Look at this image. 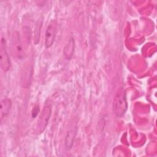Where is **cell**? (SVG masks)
<instances>
[{"instance_id":"1","label":"cell","mask_w":157,"mask_h":157,"mask_svg":"<svg viewBox=\"0 0 157 157\" xmlns=\"http://www.w3.org/2000/svg\"><path fill=\"white\" fill-rule=\"evenodd\" d=\"M128 109V102L124 91L120 89L116 93L112 104V110L114 114L118 117H122Z\"/></svg>"},{"instance_id":"2","label":"cell","mask_w":157,"mask_h":157,"mask_svg":"<svg viewBox=\"0 0 157 157\" xmlns=\"http://www.w3.org/2000/svg\"><path fill=\"white\" fill-rule=\"evenodd\" d=\"M10 47L13 57L21 59L24 58L25 51L20 36L17 31L14 32L10 37Z\"/></svg>"},{"instance_id":"3","label":"cell","mask_w":157,"mask_h":157,"mask_svg":"<svg viewBox=\"0 0 157 157\" xmlns=\"http://www.w3.org/2000/svg\"><path fill=\"white\" fill-rule=\"evenodd\" d=\"M0 61L1 67L4 72H7L10 67V61L8 53L6 50V45L5 39L2 37L1 40V51H0Z\"/></svg>"},{"instance_id":"4","label":"cell","mask_w":157,"mask_h":157,"mask_svg":"<svg viewBox=\"0 0 157 157\" xmlns=\"http://www.w3.org/2000/svg\"><path fill=\"white\" fill-rule=\"evenodd\" d=\"M56 34V25L55 21H52L48 25L45 33V46L48 48L51 47L54 42Z\"/></svg>"},{"instance_id":"5","label":"cell","mask_w":157,"mask_h":157,"mask_svg":"<svg viewBox=\"0 0 157 157\" xmlns=\"http://www.w3.org/2000/svg\"><path fill=\"white\" fill-rule=\"evenodd\" d=\"M50 115H51V109L48 105H46L44 108L38 120L37 128L39 130V132H42L45 129L48 123V121L49 120Z\"/></svg>"},{"instance_id":"6","label":"cell","mask_w":157,"mask_h":157,"mask_svg":"<svg viewBox=\"0 0 157 157\" xmlns=\"http://www.w3.org/2000/svg\"><path fill=\"white\" fill-rule=\"evenodd\" d=\"M12 107L11 100L9 98H4L0 102V117L1 120L9 113Z\"/></svg>"},{"instance_id":"7","label":"cell","mask_w":157,"mask_h":157,"mask_svg":"<svg viewBox=\"0 0 157 157\" xmlns=\"http://www.w3.org/2000/svg\"><path fill=\"white\" fill-rule=\"evenodd\" d=\"M23 71L21 72V81L22 83L25 86L26 84H29V81L33 73V67L31 65H26L23 68Z\"/></svg>"},{"instance_id":"8","label":"cell","mask_w":157,"mask_h":157,"mask_svg":"<svg viewBox=\"0 0 157 157\" xmlns=\"http://www.w3.org/2000/svg\"><path fill=\"white\" fill-rule=\"evenodd\" d=\"M74 51V40L73 37H71L65 45L63 50L64 55L67 59H70L72 56L73 52Z\"/></svg>"},{"instance_id":"9","label":"cell","mask_w":157,"mask_h":157,"mask_svg":"<svg viewBox=\"0 0 157 157\" xmlns=\"http://www.w3.org/2000/svg\"><path fill=\"white\" fill-rule=\"evenodd\" d=\"M75 134V132L73 130H70L67 132L65 138V147L67 150H69L71 148L73 145Z\"/></svg>"},{"instance_id":"10","label":"cell","mask_w":157,"mask_h":157,"mask_svg":"<svg viewBox=\"0 0 157 157\" xmlns=\"http://www.w3.org/2000/svg\"><path fill=\"white\" fill-rule=\"evenodd\" d=\"M42 20L40 19L38 20V21L36 22L35 28H34V44H37L39 41V39H40V29L42 28Z\"/></svg>"}]
</instances>
